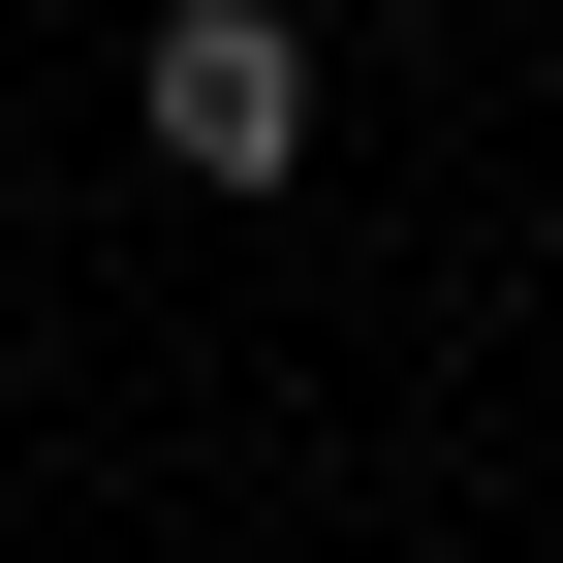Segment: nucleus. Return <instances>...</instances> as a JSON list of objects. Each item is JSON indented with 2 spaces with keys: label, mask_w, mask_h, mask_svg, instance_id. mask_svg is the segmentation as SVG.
Returning <instances> with one entry per match:
<instances>
[{
  "label": "nucleus",
  "mask_w": 563,
  "mask_h": 563,
  "mask_svg": "<svg viewBox=\"0 0 563 563\" xmlns=\"http://www.w3.org/2000/svg\"><path fill=\"white\" fill-rule=\"evenodd\" d=\"M125 95H157L188 188H313V32H282V0H157V63H125Z\"/></svg>",
  "instance_id": "nucleus-1"
}]
</instances>
